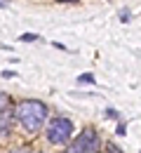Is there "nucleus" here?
<instances>
[{
	"mask_svg": "<svg viewBox=\"0 0 141 153\" xmlns=\"http://www.w3.org/2000/svg\"><path fill=\"white\" fill-rule=\"evenodd\" d=\"M78 80H80V82H94V76H92V73H82Z\"/></svg>",
	"mask_w": 141,
	"mask_h": 153,
	"instance_id": "nucleus-7",
	"label": "nucleus"
},
{
	"mask_svg": "<svg viewBox=\"0 0 141 153\" xmlns=\"http://www.w3.org/2000/svg\"><path fill=\"white\" fill-rule=\"evenodd\" d=\"M101 149V139L99 134L94 132V130H82L80 134H78V139L73 141V146L68 149L71 153H99Z\"/></svg>",
	"mask_w": 141,
	"mask_h": 153,
	"instance_id": "nucleus-3",
	"label": "nucleus"
},
{
	"mask_svg": "<svg viewBox=\"0 0 141 153\" xmlns=\"http://www.w3.org/2000/svg\"><path fill=\"white\" fill-rule=\"evenodd\" d=\"M57 2H75V0H57Z\"/></svg>",
	"mask_w": 141,
	"mask_h": 153,
	"instance_id": "nucleus-12",
	"label": "nucleus"
},
{
	"mask_svg": "<svg viewBox=\"0 0 141 153\" xmlns=\"http://www.w3.org/2000/svg\"><path fill=\"white\" fill-rule=\"evenodd\" d=\"M12 127V113H0V134H7Z\"/></svg>",
	"mask_w": 141,
	"mask_h": 153,
	"instance_id": "nucleus-4",
	"label": "nucleus"
},
{
	"mask_svg": "<svg viewBox=\"0 0 141 153\" xmlns=\"http://www.w3.org/2000/svg\"><path fill=\"white\" fill-rule=\"evenodd\" d=\"M19 40H24V42H33V40H38V33H24Z\"/></svg>",
	"mask_w": 141,
	"mask_h": 153,
	"instance_id": "nucleus-6",
	"label": "nucleus"
},
{
	"mask_svg": "<svg viewBox=\"0 0 141 153\" xmlns=\"http://www.w3.org/2000/svg\"><path fill=\"white\" fill-rule=\"evenodd\" d=\"M66 153H71V151H66Z\"/></svg>",
	"mask_w": 141,
	"mask_h": 153,
	"instance_id": "nucleus-13",
	"label": "nucleus"
},
{
	"mask_svg": "<svg viewBox=\"0 0 141 153\" xmlns=\"http://www.w3.org/2000/svg\"><path fill=\"white\" fill-rule=\"evenodd\" d=\"M71 134H73V123L68 118H52L49 125H47V139L57 146H63L71 141Z\"/></svg>",
	"mask_w": 141,
	"mask_h": 153,
	"instance_id": "nucleus-2",
	"label": "nucleus"
},
{
	"mask_svg": "<svg viewBox=\"0 0 141 153\" xmlns=\"http://www.w3.org/2000/svg\"><path fill=\"white\" fill-rule=\"evenodd\" d=\"M108 153H122V151L115 146V144H108Z\"/></svg>",
	"mask_w": 141,
	"mask_h": 153,
	"instance_id": "nucleus-9",
	"label": "nucleus"
},
{
	"mask_svg": "<svg viewBox=\"0 0 141 153\" xmlns=\"http://www.w3.org/2000/svg\"><path fill=\"white\" fill-rule=\"evenodd\" d=\"M14 115L26 132H38L42 127V123L47 120V106L38 99H26V101H19Z\"/></svg>",
	"mask_w": 141,
	"mask_h": 153,
	"instance_id": "nucleus-1",
	"label": "nucleus"
},
{
	"mask_svg": "<svg viewBox=\"0 0 141 153\" xmlns=\"http://www.w3.org/2000/svg\"><path fill=\"white\" fill-rule=\"evenodd\" d=\"M7 106H10V99H7V94H2V92H0V113H5V111H7Z\"/></svg>",
	"mask_w": 141,
	"mask_h": 153,
	"instance_id": "nucleus-5",
	"label": "nucleus"
},
{
	"mask_svg": "<svg viewBox=\"0 0 141 153\" xmlns=\"http://www.w3.org/2000/svg\"><path fill=\"white\" fill-rule=\"evenodd\" d=\"M125 132H127V127H125V123H120L118 125V137H125Z\"/></svg>",
	"mask_w": 141,
	"mask_h": 153,
	"instance_id": "nucleus-8",
	"label": "nucleus"
},
{
	"mask_svg": "<svg viewBox=\"0 0 141 153\" xmlns=\"http://www.w3.org/2000/svg\"><path fill=\"white\" fill-rule=\"evenodd\" d=\"M2 78H17V76H14L12 71H2Z\"/></svg>",
	"mask_w": 141,
	"mask_h": 153,
	"instance_id": "nucleus-10",
	"label": "nucleus"
},
{
	"mask_svg": "<svg viewBox=\"0 0 141 153\" xmlns=\"http://www.w3.org/2000/svg\"><path fill=\"white\" fill-rule=\"evenodd\" d=\"M14 153H31V151H28V149H17Z\"/></svg>",
	"mask_w": 141,
	"mask_h": 153,
	"instance_id": "nucleus-11",
	"label": "nucleus"
}]
</instances>
